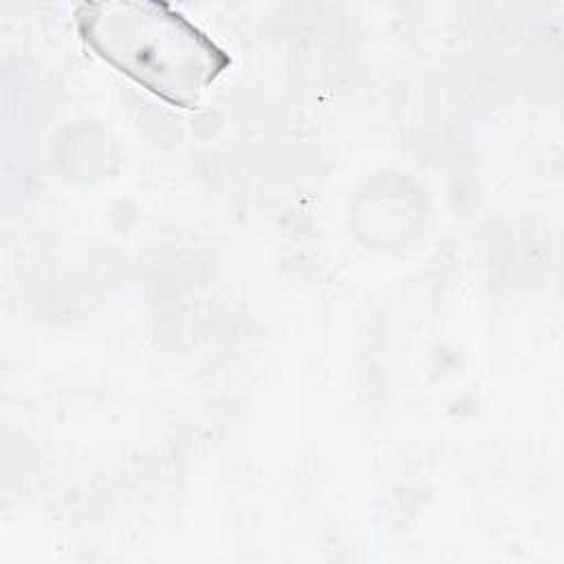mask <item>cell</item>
Segmentation results:
<instances>
[{
    "label": "cell",
    "mask_w": 564,
    "mask_h": 564,
    "mask_svg": "<svg viewBox=\"0 0 564 564\" xmlns=\"http://www.w3.org/2000/svg\"><path fill=\"white\" fill-rule=\"evenodd\" d=\"M79 37L112 68L178 108L229 68V55L167 2H82Z\"/></svg>",
    "instance_id": "1"
}]
</instances>
